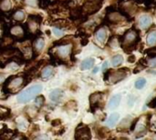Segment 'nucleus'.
Segmentation results:
<instances>
[{"mask_svg": "<svg viewBox=\"0 0 156 140\" xmlns=\"http://www.w3.org/2000/svg\"><path fill=\"white\" fill-rule=\"evenodd\" d=\"M140 40L139 31L134 28L130 29L126 31L122 36H118V41L121 44V46L127 54H130L137 47Z\"/></svg>", "mask_w": 156, "mask_h": 140, "instance_id": "obj_1", "label": "nucleus"}, {"mask_svg": "<svg viewBox=\"0 0 156 140\" xmlns=\"http://www.w3.org/2000/svg\"><path fill=\"white\" fill-rule=\"evenodd\" d=\"M27 84V81L24 76H12L5 80L3 89L5 93H15Z\"/></svg>", "mask_w": 156, "mask_h": 140, "instance_id": "obj_2", "label": "nucleus"}, {"mask_svg": "<svg viewBox=\"0 0 156 140\" xmlns=\"http://www.w3.org/2000/svg\"><path fill=\"white\" fill-rule=\"evenodd\" d=\"M42 90V86L39 84L34 85L32 87H30L29 88L22 91L21 93H19V95L17 96V101L19 103H27L29 101H31L32 99L35 98V97H37Z\"/></svg>", "mask_w": 156, "mask_h": 140, "instance_id": "obj_3", "label": "nucleus"}, {"mask_svg": "<svg viewBox=\"0 0 156 140\" xmlns=\"http://www.w3.org/2000/svg\"><path fill=\"white\" fill-rule=\"evenodd\" d=\"M103 0H87L81 6L82 13L85 15H90L97 13L102 6Z\"/></svg>", "mask_w": 156, "mask_h": 140, "instance_id": "obj_4", "label": "nucleus"}, {"mask_svg": "<svg viewBox=\"0 0 156 140\" xmlns=\"http://www.w3.org/2000/svg\"><path fill=\"white\" fill-rule=\"evenodd\" d=\"M102 97H103V94L101 92H96V93H93L90 96V110L92 112H95L96 109L103 107Z\"/></svg>", "mask_w": 156, "mask_h": 140, "instance_id": "obj_5", "label": "nucleus"}, {"mask_svg": "<svg viewBox=\"0 0 156 140\" xmlns=\"http://www.w3.org/2000/svg\"><path fill=\"white\" fill-rule=\"evenodd\" d=\"M130 71L129 68H126V67H123V68H120L118 69L117 71H112L110 77H109V79L112 84H117L118 82H120L121 80L124 79L127 76V73Z\"/></svg>", "mask_w": 156, "mask_h": 140, "instance_id": "obj_6", "label": "nucleus"}, {"mask_svg": "<svg viewBox=\"0 0 156 140\" xmlns=\"http://www.w3.org/2000/svg\"><path fill=\"white\" fill-rule=\"evenodd\" d=\"M75 138L76 139H90L91 133L90 129L88 126L79 125L75 131Z\"/></svg>", "mask_w": 156, "mask_h": 140, "instance_id": "obj_7", "label": "nucleus"}, {"mask_svg": "<svg viewBox=\"0 0 156 140\" xmlns=\"http://www.w3.org/2000/svg\"><path fill=\"white\" fill-rule=\"evenodd\" d=\"M72 50V46L70 44H67V45H63V46H59L57 50H56V56H57V59L59 58V59H65L67 58L70 52Z\"/></svg>", "mask_w": 156, "mask_h": 140, "instance_id": "obj_8", "label": "nucleus"}, {"mask_svg": "<svg viewBox=\"0 0 156 140\" xmlns=\"http://www.w3.org/2000/svg\"><path fill=\"white\" fill-rule=\"evenodd\" d=\"M10 34L16 38H20L21 40H24L27 36V30L23 26L16 25V26H13L10 28Z\"/></svg>", "mask_w": 156, "mask_h": 140, "instance_id": "obj_9", "label": "nucleus"}, {"mask_svg": "<svg viewBox=\"0 0 156 140\" xmlns=\"http://www.w3.org/2000/svg\"><path fill=\"white\" fill-rule=\"evenodd\" d=\"M95 36L98 41L103 43L106 38H107V31L105 29V27L103 26V25H101L95 31Z\"/></svg>", "mask_w": 156, "mask_h": 140, "instance_id": "obj_10", "label": "nucleus"}, {"mask_svg": "<svg viewBox=\"0 0 156 140\" xmlns=\"http://www.w3.org/2000/svg\"><path fill=\"white\" fill-rule=\"evenodd\" d=\"M153 23V19L149 15H143L139 19V26L143 29H147Z\"/></svg>", "mask_w": 156, "mask_h": 140, "instance_id": "obj_11", "label": "nucleus"}, {"mask_svg": "<svg viewBox=\"0 0 156 140\" xmlns=\"http://www.w3.org/2000/svg\"><path fill=\"white\" fill-rule=\"evenodd\" d=\"M63 97V91L61 89H55L53 90L50 94H49V98L50 100H52L53 102H58Z\"/></svg>", "mask_w": 156, "mask_h": 140, "instance_id": "obj_12", "label": "nucleus"}, {"mask_svg": "<svg viewBox=\"0 0 156 140\" xmlns=\"http://www.w3.org/2000/svg\"><path fill=\"white\" fill-rule=\"evenodd\" d=\"M94 63H95V60L94 58H87L85 60H83L80 64V69L81 70H87V69H90L93 66H94Z\"/></svg>", "mask_w": 156, "mask_h": 140, "instance_id": "obj_13", "label": "nucleus"}, {"mask_svg": "<svg viewBox=\"0 0 156 140\" xmlns=\"http://www.w3.org/2000/svg\"><path fill=\"white\" fill-rule=\"evenodd\" d=\"M121 98H122V96L119 95V94L113 96V97L111 98L110 102H109V108H110L111 109H113V108H117V107L119 106L120 102H121Z\"/></svg>", "mask_w": 156, "mask_h": 140, "instance_id": "obj_14", "label": "nucleus"}, {"mask_svg": "<svg viewBox=\"0 0 156 140\" xmlns=\"http://www.w3.org/2000/svg\"><path fill=\"white\" fill-rule=\"evenodd\" d=\"M44 46H45V41L44 39L42 38H37L35 40L34 42V49H35V52L36 53H40L43 48H44Z\"/></svg>", "mask_w": 156, "mask_h": 140, "instance_id": "obj_15", "label": "nucleus"}, {"mask_svg": "<svg viewBox=\"0 0 156 140\" xmlns=\"http://www.w3.org/2000/svg\"><path fill=\"white\" fill-rule=\"evenodd\" d=\"M54 73V69L51 66H48L46 67H44L41 71V77L44 79H47L48 77H50Z\"/></svg>", "mask_w": 156, "mask_h": 140, "instance_id": "obj_16", "label": "nucleus"}, {"mask_svg": "<svg viewBox=\"0 0 156 140\" xmlns=\"http://www.w3.org/2000/svg\"><path fill=\"white\" fill-rule=\"evenodd\" d=\"M12 3L10 0H0V9L1 11L7 12L11 9Z\"/></svg>", "mask_w": 156, "mask_h": 140, "instance_id": "obj_17", "label": "nucleus"}, {"mask_svg": "<svg viewBox=\"0 0 156 140\" xmlns=\"http://www.w3.org/2000/svg\"><path fill=\"white\" fill-rule=\"evenodd\" d=\"M25 13L22 10H16L14 14H13V18L17 21V22H22L25 20Z\"/></svg>", "mask_w": 156, "mask_h": 140, "instance_id": "obj_18", "label": "nucleus"}, {"mask_svg": "<svg viewBox=\"0 0 156 140\" xmlns=\"http://www.w3.org/2000/svg\"><path fill=\"white\" fill-rule=\"evenodd\" d=\"M119 114L118 113H113V114H112L111 116H110V118H108V120H107V124H108V126H114L116 123H117V121L119 120Z\"/></svg>", "mask_w": 156, "mask_h": 140, "instance_id": "obj_19", "label": "nucleus"}, {"mask_svg": "<svg viewBox=\"0 0 156 140\" xmlns=\"http://www.w3.org/2000/svg\"><path fill=\"white\" fill-rule=\"evenodd\" d=\"M147 44L149 46L156 45V31H153L148 35V36H147Z\"/></svg>", "mask_w": 156, "mask_h": 140, "instance_id": "obj_20", "label": "nucleus"}, {"mask_svg": "<svg viewBox=\"0 0 156 140\" xmlns=\"http://www.w3.org/2000/svg\"><path fill=\"white\" fill-rule=\"evenodd\" d=\"M123 62V57L121 56V55H117V56H114L112 58V64L113 67H118L120 66L121 64H122Z\"/></svg>", "mask_w": 156, "mask_h": 140, "instance_id": "obj_21", "label": "nucleus"}, {"mask_svg": "<svg viewBox=\"0 0 156 140\" xmlns=\"http://www.w3.org/2000/svg\"><path fill=\"white\" fill-rule=\"evenodd\" d=\"M10 115V109L0 107V119H6Z\"/></svg>", "mask_w": 156, "mask_h": 140, "instance_id": "obj_22", "label": "nucleus"}, {"mask_svg": "<svg viewBox=\"0 0 156 140\" xmlns=\"http://www.w3.org/2000/svg\"><path fill=\"white\" fill-rule=\"evenodd\" d=\"M145 84H146V79L143 78V77H140L135 82V87L137 89H141V88H143L145 86Z\"/></svg>", "mask_w": 156, "mask_h": 140, "instance_id": "obj_23", "label": "nucleus"}, {"mask_svg": "<svg viewBox=\"0 0 156 140\" xmlns=\"http://www.w3.org/2000/svg\"><path fill=\"white\" fill-rule=\"evenodd\" d=\"M70 36H67V37H64L60 40H58L54 43V45H58V46H63V45H67V44H70V39H69Z\"/></svg>", "mask_w": 156, "mask_h": 140, "instance_id": "obj_24", "label": "nucleus"}, {"mask_svg": "<svg viewBox=\"0 0 156 140\" xmlns=\"http://www.w3.org/2000/svg\"><path fill=\"white\" fill-rule=\"evenodd\" d=\"M145 54H147L148 56L151 57V58L156 57V46H153V47L145 50Z\"/></svg>", "mask_w": 156, "mask_h": 140, "instance_id": "obj_25", "label": "nucleus"}, {"mask_svg": "<svg viewBox=\"0 0 156 140\" xmlns=\"http://www.w3.org/2000/svg\"><path fill=\"white\" fill-rule=\"evenodd\" d=\"M52 25H58V27L61 28V27H66V26L69 25V23H68V21H66V20H64V19H59V20L55 21Z\"/></svg>", "mask_w": 156, "mask_h": 140, "instance_id": "obj_26", "label": "nucleus"}, {"mask_svg": "<svg viewBox=\"0 0 156 140\" xmlns=\"http://www.w3.org/2000/svg\"><path fill=\"white\" fill-rule=\"evenodd\" d=\"M45 103V98L44 97L42 96H39V97H37L36 98V107L37 108H41Z\"/></svg>", "mask_w": 156, "mask_h": 140, "instance_id": "obj_27", "label": "nucleus"}, {"mask_svg": "<svg viewBox=\"0 0 156 140\" xmlns=\"http://www.w3.org/2000/svg\"><path fill=\"white\" fill-rule=\"evenodd\" d=\"M106 132H107V129H106L105 128H99V130L97 131L98 136H99V138H103L106 137V134H107Z\"/></svg>", "mask_w": 156, "mask_h": 140, "instance_id": "obj_28", "label": "nucleus"}, {"mask_svg": "<svg viewBox=\"0 0 156 140\" xmlns=\"http://www.w3.org/2000/svg\"><path fill=\"white\" fill-rule=\"evenodd\" d=\"M52 31H53V33H54V35L56 36H61L62 35H63V31L61 30V28H59V27H54L53 29H52Z\"/></svg>", "mask_w": 156, "mask_h": 140, "instance_id": "obj_29", "label": "nucleus"}, {"mask_svg": "<svg viewBox=\"0 0 156 140\" xmlns=\"http://www.w3.org/2000/svg\"><path fill=\"white\" fill-rule=\"evenodd\" d=\"M24 2L30 6H37L38 5V0H24Z\"/></svg>", "mask_w": 156, "mask_h": 140, "instance_id": "obj_30", "label": "nucleus"}, {"mask_svg": "<svg viewBox=\"0 0 156 140\" xmlns=\"http://www.w3.org/2000/svg\"><path fill=\"white\" fill-rule=\"evenodd\" d=\"M147 106H148L150 108H156V97L153 98V99L147 104Z\"/></svg>", "mask_w": 156, "mask_h": 140, "instance_id": "obj_31", "label": "nucleus"}, {"mask_svg": "<svg viewBox=\"0 0 156 140\" xmlns=\"http://www.w3.org/2000/svg\"><path fill=\"white\" fill-rule=\"evenodd\" d=\"M60 124H61V120H59V119H54V120L51 121V125H52L53 127H58V126H59Z\"/></svg>", "mask_w": 156, "mask_h": 140, "instance_id": "obj_32", "label": "nucleus"}, {"mask_svg": "<svg viewBox=\"0 0 156 140\" xmlns=\"http://www.w3.org/2000/svg\"><path fill=\"white\" fill-rule=\"evenodd\" d=\"M89 43V39H88V37H81V40H80V44H81V46H86L87 44Z\"/></svg>", "mask_w": 156, "mask_h": 140, "instance_id": "obj_33", "label": "nucleus"}, {"mask_svg": "<svg viewBox=\"0 0 156 140\" xmlns=\"http://www.w3.org/2000/svg\"><path fill=\"white\" fill-rule=\"evenodd\" d=\"M135 60H136V57H135L134 55H130V56H128V62H129V63H134Z\"/></svg>", "mask_w": 156, "mask_h": 140, "instance_id": "obj_34", "label": "nucleus"}, {"mask_svg": "<svg viewBox=\"0 0 156 140\" xmlns=\"http://www.w3.org/2000/svg\"><path fill=\"white\" fill-rule=\"evenodd\" d=\"M139 121V118H136L134 121H133V123L132 124V127H131V131H133L134 130V128H135V127H136V124H137V122Z\"/></svg>", "mask_w": 156, "mask_h": 140, "instance_id": "obj_35", "label": "nucleus"}, {"mask_svg": "<svg viewBox=\"0 0 156 140\" xmlns=\"http://www.w3.org/2000/svg\"><path fill=\"white\" fill-rule=\"evenodd\" d=\"M150 65H151L152 67H156V57H154V59L151 60Z\"/></svg>", "mask_w": 156, "mask_h": 140, "instance_id": "obj_36", "label": "nucleus"}, {"mask_svg": "<svg viewBox=\"0 0 156 140\" xmlns=\"http://www.w3.org/2000/svg\"><path fill=\"white\" fill-rule=\"evenodd\" d=\"M107 66H108V63L107 62H104L103 65H102V70H103V72H105V69H107Z\"/></svg>", "mask_w": 156, "mask_h": 140, "instance_id": "obj_37", "label": "nucleus"}, {"mask_svg": "<svg viewBox=\"0 0 156 140\" xmlns=\"http://www.w3.org/2000/svg\"><path fill=\"white\" fill-rule=\"evenodd\" d=\"M98 70H99V67H96V68H94V70H93V73H96Z\"/></svg>", "mask_w": 156, "mask_h": 140, "instance_id": "obj_38", "label": "nucleus"}, {"mask_svg": "<svg viewBox=\"0 0 156 140\" xmlns=\"http://www.w3.org/2000/svg\"><path fill=\"white\" fill-rule=\"evenodd\" d=\"M58 1H60V2H66V1H69V0H58Z\"/></svg>", "mask_w": 156, "mask_h": 140, "instance_id": "obj_39", "label": "nucleus"}, {"mask_svg": "<svg viewBox=\"0 0 156 140\" xmlns=\"http://www.w3.org/2000/svg\"><path fill=\"white\" fill-rule=\"evenodd\" d=\"M151 73H154V74H156V71H150Z\"/></svg>", "mask_w": 156, "mask_h": 140, "instance_id": "obj_40", "label": "nucleus"}, {"mask_svg": "<svg viewBox=\"0 0 156 140\" xmlns=\"http://www.w3.org/2000/svg\"><path fill=\"white\" fill-rule=\"evenodd\" d=\"M2 80H3V77H0V82H1Z\"/></svg>", "mask_w": 156, "mask_h": 140, "instance_id": "obj_41", "label": "nucleus"}]
</instances>
